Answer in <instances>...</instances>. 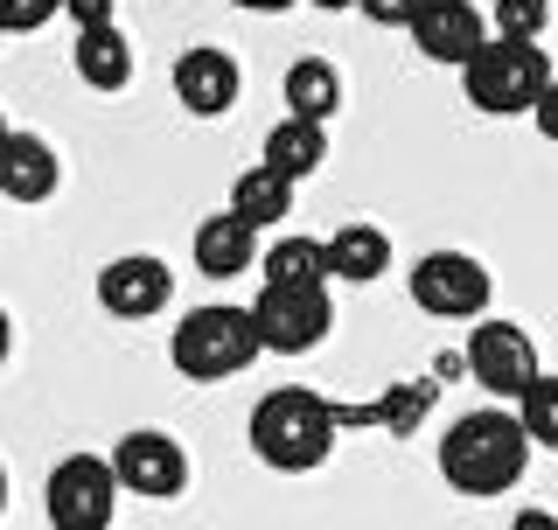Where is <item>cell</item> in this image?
Masks as SVG:
<instances>
[{
    "instance_id": "cell-1",
    "label": "cell",
    "mask_w": 558,
    "mask_h": 530,
    "mask_svg": "<svg viewBox=\"0 0 558 530\" xmlns=\"http://www.w3.org/2000/svg\"><path fill=\"white\" fill-rule=\"evenodd\" d=\"M523 468H531V433H523L517 405L461 412L440 433V474L461 496H502V489L523 482Z\"/></svg>"
},
{
    "instance_id": "cell-2",
    "label": "cell",
    "mask_w": 558,
    "mask_h": 530,
    "mask_svg": "<svg viewBox=\"0 0 558 530\" xmlns=\"http://www.w3.org/2000/svg\"><path fill=\"white\" fill-rule=\"evenodd\" d=\"M266 357V335H258L252 308H231V300H209V308H189L182 328L168 335V363L182 370L189 384H223L238 370H252Z\"/></svg>"
},
{
    "instance_id": "cell-3",
    "label": "cell",
    "mask_w": 558,
    "mask_h": 530,
    "mask_svg": "<svg viewBox=\"0 0 558 530\" xmlns=\"http://www.w3.org/2000/svg\"><path fill=\"white\" fill-rule=\"evenodd\" d=\"M252 454L279 474H307L322 468L328 454H336V412H328V398L301 392V384H287V392H266L252 405Z\"/></svg>"
},
{
    "instance_id": "cell-4",
    "label": "cell",
    "mask_w": 558,
    "mask_h": 530,
    "mask_svg": "<svg viewBox=\"0 0 558 530\" xmlns=\"http://www.w3.org/2000/svg\"><path fill=\"white\" fill-rule=\"evenodd\" d=\"M461 84H468V105H475V112L510 119V112H537V98L551 92V63H545L537 43H502L496 35V43L461 70Z\"/></svg>"
},
{
    "instance_id": "cell-5",
    "label": "cell",
    "mask_w": 558,
    "mask_h": 530,
    "mask_svg": "<svg viewBox=\"0 0 558 530\" xmlns=\"http://www.w3.org/2000/svg\"><path fill=\"white\" fill-rule=\"evenodd\" d=\"M126 496L112 461L98 454H63L43 482V509H49V530H112V509Z\"/></svg>"
},
{
    "instance_id": "cell-6",
    "label": "cell",
    "mask_w": 558,
    "mask_h": 530,
    "mask_svg": "<svg viewBox=\"0 0 558 530\" xmlns=\"http://www.w3.org/2000/svg\"><path fill=\"white\" fill-rule=\"evenodd\" d=\"M488 265L475 252H426L412 265V308L433 322H488Z\"/></svg>"
},
{
    "instance_id": "cell-7",
    "label": "cell",
    "mask_w": 558,
    "mask_h": 530,
    "mask_svg": "<svg viewBox=\"0 0 558 530\" xmlns=\"http://www.w3.org/2000/svg\"><path fill=\"white\" fill-rule=\"evenodd\" d=\"M461 370L482 384L488 398H502V405H523V392H531V384L545 377V370H537V342H531V335H523L517 322H502V314L475 322Z\"/></svg>"
},
{
    "instance_id": "cell-8",
    "label": "cell",
    "mask_w": 558,
    "mask_h": 530,
    "mask_svg": "<svg viewBox=\"0 0 558 530\" xmlns=\"http://www.w3.org/2000/svg\"><path fill=\"white\" fill-rule=\"evenodd\" d=\"M252 322H258L272 357H307L336 328V300H328V287H258Z\"/></svg>"
},
{
    "instance_id": "cell-9",
    "label": "cell",
    "mask_w": 558,
    "mask_h": 530,
    "mask_svg": "<svg viewBox=\"0 0 558 530\" xmlns=\"http://www.w3.org/2000/svg\"><path fill=\"white\" fill-rule=\"evenodd\" d=\"M405 35H412V49L426 63H453V70H468L488 43H496V28H488V14L475 0H426Z\"/></svg>"
},
{
    "instance_id": "cell-10",
    "label": "cell",
    "mask_w": 558,
    "mask_h": 530,
    "mask_svg": "<svg viewBox=\"0 0 558 530\" xmlns=\"http://www.w3.org/2000/svg\"><path fill=\"white\" fill-rule=\"evenodd\" d=\"M112 468L126 482V496H154V503H174L189 489V454L174 433H154V426H133L126 439L112 447Z\"/></svg>"
},
{
    "instance_id": "cell-11",
    "label": "cell",
    "mask_w": 558,
    "mask_h": 530,
    "mask_svg": "<svg viewBox=\"0 0 558 530\" xmlns=\"http://www.w3.org/2000/svg\"><path fill=\"white\" fill-rule=\"evenodd\" d=\"M168 293H174V273L154 252H126V258H112L98 273V308L119 314V322H147V314H161Z\"/></svg>"
},
{
    "instance_id": "cell-12",
    "label": "cell",
    "mask_w": 558,
    "mask_h": 530,
    "mask_svg": "<svg viewBox=\"0 0 558 530\" xmlns=\"http://www.w3.org/2000/svg\"><path fill=\"white\" fill-rule=\"evenodd\" d=\"M244 92V70L231 49H217V43H196V49H182L174 57V98L189 105L196 119H217V112H231Z\"/></svg>"
},
{
    "instance_id": "cell-13",
    "label": "cell",
    "mask_w": 558,
    "mask_h": 530,
    "mask_svg": "<svg viewBox=\"0 0 558 530\" xmlns=\"http://www.w3.org/2000/svg\"><path fill=\"white\" fill-rule=\"evenodd\" d=\"M57 182H63L57 147L43 133H8V147H0V196L8 203H49Z\"/></svg>"
},
{
    "instance_id": "cell-14",
    "label": "cell",
    "mask_w": 558,
    "mask_h": 530,
    "mask_svg": "<svg viewBox=\"0 0 558 530\" xmlns=\"http://www.w3.org/2000/svg\"><path fill=\"white\" fill-rule=\"evenodd\" d=\"M189 252H196V273L209 279H238V273H252L258 258V231L238 217V209H217V217H203L196 224V238H189Z\"/></svg>"
},
{
    "instance_id": "cell-15",
    "label": "cell",
    "mask_w": 558,
    "mask_h": 530,
    "mask_svg": "<svg viewBox=\"0 0 558 530\" xmlns=\"http://www.w3.org/2000/svg\"><path fill=\"white\" fill-rule=\"evenodd\" d=\"M70 63H77V77L92 84V92H126L133 84V43H126V28H77V49H70Z\"/></svg>"
},
{
    "instance_id": "cell-16",
    "label": "cell",
    "mask_w": 558,
    "mask_h": 530,
    "mask_svg": "<svg viewBox=\"0 0 558 530\" xmlns=\"http://www.w3.org/2000/svg\"><path fill=\"white\" fill-rule=\"evenodd\" d=\"M328 273H336L342 287H371V279L391 273V238H384L377 224H342V231L328 238Z\"/></svg>"
},
{
    "instance_id": "cell-17",
    "label": "cell",
    "mask_w": 558,
    "mask_h": 530,
    "mask_svg": "<svg viewBox=\"0 0 558 530\" xmlns=\"http://www.w3.org/2000/svg\"><path fill=\"white\" fill-rule=\"evenodd\" d=\"M342 112V70L328 57H301L287 70V119H307V127H328Z\"/></svg>"
},
{
    "instance_id": "cell-18",
    "label": "cell",
    "mask_w": 558,
    "mask_h": 530,
    "mask_svg": "<svg viewBox=\"0 0 558 530\" xmlns=\"http://www.w3.org/2000/svg\"><path fill=\"white\" fill-rule=\"evenodd\" d=\"M322 161H328V127H307V119H287V112H279L272 133H266V168L287 174V182H307Z\"/></svg>"
},
{
    "instance_id": "cell-19",
    "label": "cell",
    "mask_w": 558,
    "mask_h": 530,
    "mask_svg": "<svg viewBox=\"0 0 558 530\" xmlns=\"http://www.w3.org/2000/svg\"><path fill=\"white\" fill-rule=\"evenodd\" d=\"M266 287H328V238H301V231H287V238H272L266 244Z\"/></svg>"
},
{
    "instance_id": "cell-20",
    "label": "cell",
    "mask_w": 558,
    "mask_h": 530,
    "mask_svg": "<svg viewBox=\"0 0 558 530\" xmlns=\"http://www.w3.org/2000/svg\"><path fill=\"white\" fill-rule=\"evenodd\" d=\"M231 209L252 224V231H272L279 217H293V182L258 161V168H244L238 182H231Z\"/></svg>"
},
{
    "instance_id": "cell-21",
    "label": "cell",
    "mask_w": 558,
    "mask_h": 530,
    "mask_svg": "<svg viewBox=\"0 0 558 530\" xmlns=\"http://www.w3.org/2000/svg\"><path fill=\"white\" fill-rule=\"evenodd\" d=\"M517 419H523V433H531V447H558V377H551V370L523 392Z\"/></svg>"
},
{
    "instance_id": "cell-22",
    "label": "cell",
    "mask_w": 558,
    "mask_h": 530,
    "mask_svg": "<svg viewBox=\"0 0 558 530\" xmlns=\"http://www.w3.org/2000/svg\"><path fill=\"white\" fill-rule=\"evenodd\" d=\"M551 22V0H496L488 8V28L502 35V43H537Z\"/></svg>"
},
{
    "instance_id": "cell-23",
    "label": "cell",
    "mask_w": 558,
    "mask_h": 530,
    "mask_svg": "<svg viewBox=\"0 0 558 530\" xmlns=\"http://www.w3.org/2000/svg\"><path fill=\"white\" fill-rule=\"evenodd\" d=\"M49 14H63V0H0V35H28Z\"/></svg>"
},
{
    "instance_id": "cell-24",
    "label": "cell",
    "mask_w": 558,
    "mask_h": 530,
    "mask_svg": "<svg viewBox=\"0 0 558 530\" xmlns=\"http://www.w3.org/2000/svg\"><path fill=\"white\" fill-rule=\"evenodd\" d=\"M418 8H426V0H356V14H363V22H377V28H412Z\"/></svg>"
},
{
    "instance_id": "cell-25",
    "label": "cell",
    "mask_w": 558,
    "mask_h": 530,
    "mask_svg": "<svg viewBox=\"0 0 558 530\" xmlns=\"http://www.w3.org/2000/svg\"><path fill=\"white\" fill-rule=\"evenodd\" d=\"M63 14L77 28H112V0H63Z\"/></svg>"
},
{
    "instance_id": "cell-26",
    "label": "cell",
    "mask_w": 558,
    "mask_h": 530,
    "mask_svg": "<svg viewBox=\"0 0 558 530\" xmlns=\"http://www.w3.org/2000/svg\"><path fill=\"white\" fill-rule=\"evenodd\" d=\"M531 127H537V133H545V140H551V147H558V77H551V92H545V98H537V112H531Z\"/></svg>"
},
{
    "instance_id": "cell-27",
    "label": "cell",
    "mask_w": 558,
    "mask_h": 530,
    "mask_svg": "<svg viewBox=\"0 0 558 530\" xmlns=\"http://www.w3.org/2000/svg\"><path fill=\"white\" fill-rule=\"evenodd\" d=\"M510 530H558V517H551V509H517Z\"/></svg>"
},
{
    "instance_id": "cell-28",
    "label": "cell",
    "mask_w": 558,
    "mask_h": 530,
    "mask_svg": "<svg viewBox=\"0 0 558 530\" xmlns=\"http://www.w3.org/2000/svg\"><path fill=\"white\" fill-rule=\"evenodd\" d=\"M231 8H244V14H287V8H301V0H231Z\"/></svg>"
},
{
    "instance_id": "cell-29",
    "label": "cell",
    "mask_w": 558,
    "mask_h": 530,
    "mask_svg": "<svg viewBox=\"0 0 558 530\" xmlns=\"http://www.w3.org/2000/svg\"><path fill=\"white\" fill-rule=\"evenodd\" d=\"M14 357V322H8V308H0V363Z\"/></svg>"
},
{
    "instance_id": "cell-30",
    "label": "cell",
    "mask_w": 558,
    "mask_h": 530,
    "mask_svg": "<svg viewBox=\"0 0 558 530\" xmlns=\"http://www.w3.org/2000/svg\"><path fill=\"white\" fill-rule=\"evenodd\" d=\"M314 8H328V14H336V8H356V0H314Z\"/></svg>"
},
{
    "instance_id": "cell-31",
    "label": "cell",
    "mask_w": 558,
    "mask_h": 530,
    "mask_svg": "<svg viewBox=\"0 0 558 530\" xmlns=\"http://www.w3.org/2000/svg\"><path fill=\"white\" fill-rule=\"evenodd\" d=\"M0 517H8V468H0Z\"/></svg>"
},
{
    "instance_id": "cell-32",
    "label": "cell",
    "mask_w": 558,
    "mask_h": 530,
    "mask_svg": "<svg viewBox=\"0 0 558 530\" xmlns=\"http://www.w3.org/2000/svg\"><path fill=\"white\" fill-rule=\"evenodd\" d=\"M8 133H14V127H8V119H0V147H8Z\"/></svg>"
}]
</instances>
